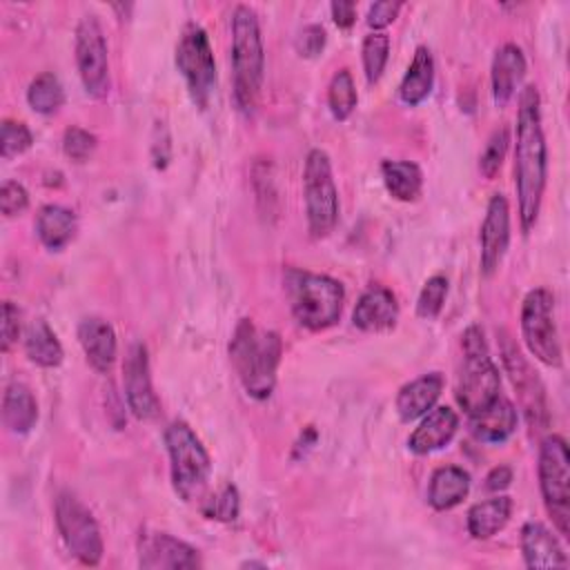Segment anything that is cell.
<instances>
[{
  "label": "cell",
  "instance_id": "1",
  "mask_svg": "<svg viewBox=\"0 0 570 570\" xmlns=\"http://www.w3.org/2000/svg\"><path fill=\"white\" fill-rule=\"evenodd\" d=\"M548 178V147L541 127V98L534 85L523 87L519 96L514 129V189L519 200L521 229L528 234L541 209Z\"/></svg>",
  "mask_w": 570,
  "mask_h": 570
},
{
  "label": "cell",
  "instance_id": "2",
  "mask_svg": "<svg viewBox=\"0 0 570 570\" xmlns=\"http://www.w3.org/2000/svg\"><path fill=\"white\" fill-rule=\"evenodd\" d=\"M283 354V341L274 330H258L252 318H240L229 341V361L245 392L265 401L276 385V372Z\"/></svg>",
  "mask_w": 570,
  "mask_h": 570
},
{
  "label": "cell",
  "instance_id": "3",
  "mask_svg": "<svg viewBox=\"0 0 570 570\" xmlns=\"http://www.w3.org/2000/svg\"><path fill=\"white\" fill-rule=\"evenodd\" d=\"M232 76L234 102L240 114L252 116L265 78V47L256 11L247 4L232 13Z\"/></svg>",
  "mask_w": 570,
  "mask_h": 570
},
{
  "label": "cell",
  "instance_id": "4",
  "mask_svg": "<svg viewBox=\"0 0 570 570\" xmlns=\"http://www.w3.org/2000/svg\"><path fill=\"white\" fill-rule=\"evenodd\" d=\"M285 283L292 314L298 325L312 332H321L341 318L345 289L336 278L305 269H289L285 274Z\"/></svg>",
  "mask_w": 570,
  "mask_h": 570
},
{
  "label": "cell",
  "instance_id": "5",
  "mask_svg": "<svg viewBox=\"0 0 570 570\" xmlns=\"http://www.w3.org/2000/svg\"><path fill=\"white\" fill-rule=\"evenodd\" d=\"M463 363L456 383V401L465 414H474L492 403L501 392V374L490 356L483 330L470 325L461 336Z\"/></svg>",
  "mask_w": 570,
  "mask_h": 570
},
{
  "label": "cell",
  "instance_id": "6",
  "mask_svg": "<svg viewBox=\"0 0 570 570\" xmlns=\"http://www.w3.org/2000/svg\"><path fill=\"white\" fill-rule=\"evenodd\" d=\"M165 445L176 494L187 503L198 501L212 474V461L205 445L185 421H171L167 425Z\"/></svg>",
  "mask_w": 570,
  "mask_h": 570
},
{
  "label": "cell",
  "instance_id": "7",
  "mask_svg": "<svg viewBox=\"0 0 570 570\" xmlns=\"http://www.w3.org/2000/svg\"><path fill=\"white\" fill-rule=\"evenodd\" d=\"M539 488L548 517L561 537H570V456L563 436L548 434L539 445Z\"/></svg>",
  "mask_w": 570,
  "mask_h": 570
},
{
  "label": "cell",
  "instance_id": "8",
  "mask_svg": "<svg viewBox=\"0 0 570 570\" xmlns=\"http://www.w3.org/2000/svg\"><path fill=\"white\" fill-rule=\"evenodd\" d=\"M303 194L309 234L314 238L327 236L338 220V189L334 185L330 156L323 149H312L305 158Z\"/></svg>",
  "mask_w": 570,
  "mask_h": 570
},
{
  "label": "cell",
  "instance_id": "9",
  "mask_svg": "<svg viewBox=\"0 0 570 570\" xmlns=\"http://www.w3.org/2000/svg\"><path fill=\"white\" fill-rule=\"evenodd\" d=\"M521 336L528 352L548 367H559L563 361L561 341L554 321V296L546 287H534L521 305Z\"/></svg>",
  "mask_w": 570,
  "mask_h": 570
},
{
  "label": "cell",
  "instance_id": "10",
  "mask_svg": "<svg viewBox=\"0 0 570 570\" xmlns=\"http://www.w3.org/2000/svg\"><path fill=\"white\" fill-rule=\"evenodd\" d=\"M56 525L67 550L82 566H98L105 552L102 534L91 510L73 494L60 492L56 499Z\"/></svg>",
  "mask_w": 570,
  "mask_h": 570
},
{
  "label": "cell",
  "instance_id": "11",
  "mask_svg": "<svg viewBox=\"0 0 570 570\" xmlns=\"http://www.w3.org/2000/svg\"><path fill=\"white\" fill-rule=\"evenodd\" d=\"M176 67L196 105L207 107L216 87V62L205 29L187 22L176 42Z\"/></svg>",
  "mask_w": 570,
  "mask_h": 570
},
{
  "label": "cell",
  "instance_id": "12",
  "mask_svg": "<svg viewBox=\"0 0 570 570\" xmlns=\"http://www.w3.org/2000/svg\"><path fill=\"white\" fill-rule=\"evenodd\" d=\"M76 65L85 91L91 98L109 94V58L107 40L96 16H82L76 27Z\"/></svg>",
  "mask_w": 570,
  "mask_h": 570
},
{
  "label": "cell",
  "instance_id": "13",
  "mask_svg": "<svg viewBox=\"0 0 570 570\" xmlns=\"http://www.w3.org/2000/svg\"><path fill=\"white\" fill-rule=\"evenodd\" d=\"M501 358L503 367L519 394L521 407L528 416V423L534 430H543L548 425V403H546V390L523 352L510 341L505 332H501Z\"/></svg>",
  "mask_w": 570,
  "mask_h": 570
},
{
  "label": "cell",
  "instance_id": "14",
  "mask_svg": "<svg viewBox=\"0 0 570 570\" xmlns=\"http://www.w3.org/2000/svg\"><path fill=\"white\" fill-rule=\"evenodd\" d=\"M122 385L131 414L140 421H149L158 414L160 403L151 385L149 356L142 343H131L122 361Z\"/></svg>",
  "mask_w": 570,
  "mask_h": 570
},
{
  "label": "cell",
  "instance_id": "15",
  "mask_svg": "<svg viewBox=\"0 0 570 570\" xmlns=\"http://www.w3.org/2000/svg\"><path fill=\"white\" fill-rule=\"evenodd\" d=\"M138 566L145 570L198 568L200 554L194 546L169 532H142L138 539Z\"/></svg>",
  "mask_w": 570,
  "mask_h": 570
},
{
  "label": "cell",
  "instance_id": "16",
  "mask_svg": "<svg viewBox=\"0 0 570 570\" xmlns=\"http://www.w3.org/2000/svg\"><path fill=\"white\" fill-rule=\"evenodd\" d=\"M481 243V272L485 276H492L510 243V207L503 194H494L485 207V216L479 232Z\"/></svg>",
  "mask_w": 570,
  "mask_h": 570
},
{
  "label": "cell",
  "instance_id": "17",
  "mask_svg": "<svg viewBox=\"0 0 570 570\" xmlns=\"http://www.w3.org/2000/svg\"><path fill=\"white\" fill-rule=\"evenodd\" d=\"M399 303L396 296L383 285H370L356 301L352 323L363 332H385L396 325Z\"/></svg>",
  "mask_w": 570,
  "mask_h": 570
},
{
  "label": "cell",
  "instance_id": "18",
  "mask_svg": "<svg viewBox=\"0 0 570 570\" xmlns=\"http://www.w3.org/2000/svg\"><path fill=\"white\" fill-rule=\"evenodd\" d=\"M78 343L85 352L87 363L96 372L105 374L111 370V365L116 361V352H118V341H116V332L109 321H105L100 316L82 318L78 325Z\"/></svg>",
  "mask_w": 570,
  "mask_h": 570
},
{
  "label": "cell",
  "instance_id": "19",
  "mask_svg": "<svg viewBox=\"0 0 570 570\" xmlns=\"http://www.w3.org/2000/svg\"><path fill=\"white\" fill-rule=\"evenodd\" d=\"M459 430V414L448 405H436L423 414V421L407 439V448L414 454H430L452 441Z\"/></svg>",
  "mask_w": 570,
  "mask_h": 570
},
{
  "label": "cell",
  "instance_id": "20",
  "mask_svg": "<svg viewBox=\"0 0 570 570\" xmlns=\"http://www.w3.org/2000/svg\"><path fill=\"white\" fill-rule=\"evenodd\" d=\"M521 554L528 568H568V557L557 537L539 521H528L521 528Z\"/></svg>",
  "mask_w": 570,
  "mask_h": 570
},
{
  "label": "cell",
  "instance_id": "21",
  "mask_svg": "<svg viewBox=\"0 0 570 570\" xmlns=\"http://www.w3.org/2000/svg\"><path fill=\"white\" fill-rule=\"evenodd\" d=\"M517 423H519L517 407L501 394L479 412L470 414V430L483 443L505 441L517 430Z\"/></svg>",
  "mask_w": 570,
  "mask_h": 570
},
{
  "label": "cell",
  "instance_id": "22",
  "mask_svg": "<svg viewBox=\"0 0 570 570\" xmlns=\"http://www.w3.org/2000/svg\"><path fill=\"white\" fill-rule=\"evenodd\" d=\"M523 76H525V56L521 47L514 42L501 45L492 58V69H490L492 98L499 107H503L514 96Z\"/></svg>",
  "mask_w": 570,
  "mask_h": 570
},
{
  "label": "cell",
  "instance_id": "23",
  "mask_svg": "<svg viewBox=\"0 0 570 570\" xmlns=\"http://www.w3.org/2000/svg\"><path fill=\"white\" fill-rule=\"evenodd\" d=\"M443 390V376L441 372H428L421 374L419 379L405 383L399 394H396V412L401 416V421L410 423L419 416H423L425 412H430Z\"/></svg>",
  "mask_w": 570,
  "mask_h": 570
},
{
  "label": "cell",
  "instance_id": "24",
  "mask_svg": "<svg viewBox=\"0 0 570 570\" xmlns=\"http://www.w3.org/2000/svg\"><path fill=\"white\" fill-rule=\"evenodd\" d=\"M432 87H434V58L425 45H419L399 85V98L403 105L414 107L430 96Z\"/></svg>",
  "mask_w": 570,
  "mask_h": 570
},
{
  "label": "cell",
  "instance_id": "25",
  "mask_svg": "<svg viewBox=\"0 0 570 570\" xmlns=\"http://www.w3.org/2000/svg\"><path fill=\"white\" fill-rule=\"evenodd\" d=\"M38 421V403L24 383L11 381L2 396V423L13 434H27Z\"/></svg>",
  "mask_w": 570,
  "mask_h": 570
},
{
  "label": "cell",
  "instance_id": "26",
  "mask_svg": "<svg viewBox=\"0 0 570 570\" xmlns=\"http://www.w3.org/2000/svg\"><path fill=\"white\" fill-rule=\"evenodd\" d=\"M470 492V474L459 465H443L436 468L430 488H428V501L434 510H452L456 508Z\"/></svg>",
  "mask_w": 570,
  "mask_h": 570
},
{
  "label": "cell",
  "instance_id": "27",
  "mask_svg": "<svg viewBox=\"0 0 570 570\" xmlns=\"http://www.w3.org/2000/svg\"><path fill=\"white\" fill-rule=\"evenodd\" d=\"M512 514V499L497 494L492 499L479 501L468 510V532L472 539H490L505 528Z\"/></svg>",
  "mask_w": 570,
  "mask_h": 570
},
{
  "label": "cell",
  "instance_id": "28",
  "mask_svg": "<svg viewBox=\"0 0 570 570\" xmlns=\"http://www.w3.org/2000/svg\"><path fill=\"white\" fill-rule=\"evenodd\" d=\"M78 220L76 214L62 205H45L36 218V232L45 247L62 249L76 236Z\"/></svg>",
  "mask_w": 570,
  "mask_h": 570
},
{
  "label": "cell",
  "instance_id": "29",
  "mask_svg": "<svg viewBox=\"0 0 570 570\" xmlns=\"http://www.w3.org/2000/svg\"><path fill=\"white\" fill-rule=\"evenodd\" d=\"M381 176L387 194L401 203H412L421 196L423 174L412 160H383Z\"/></svg>",
  "mask_w": 570,
  "mask_h": 570
},
{
  "label": "cell",
  "instance_id": "30",
  "mask_svg": "<svg viewBox=\"0 0 570 570\" xmlns=\"http://www.w3.org/2000/svg\"><path fill=\"white\" fill-rule=\"evenodd\" d=\"M24 354L40 367H58L62 363L65 350L47 321L36 318L24 330Z\"/></svg>",
  "mask_w": 570,
  "mask_h": 570
},
{
  "label": "cell",
  "instance_id": "31",
  "mask_svg": "<svg viewBox=\"0 0 570 570\" xmlns=\"http://www.w3.org/2000/svg\"><path fill=\"white\" fill-rule=\"evenodd\" d=\"M27 102L33 111L42 114V116H51L56 114L62 102H65V89L58 80V76H53L51 71H42L38 73L27 89Z\"/></svg>",
  "mask_w": 570,
  "mask_h": 570
},
{
  "label": "cell",
  "instance_id": "32",
  "mask_svg": "<svg viewBox=\"0 0 570 570\" xmlns=\"http://www.w3.org/2000/svg\"><path fill=\"white\" fill-rule=\"evenodd\" d=\"M358 102L354 78L347 69H341L332 76L327 87V105L336 120H347Z\"/></svg>",
  "mask_w": 570,
  "mask_h": 570
},
{
  "label": "cell",
  "instance_id": "33",
  "mask_svg": "<svg viewBox=\"0 0 570 570\" xmlns=\"http://www.w3.org/2000/svg\"><path fill=\"white\" fill-rule=\"evenodd\" d=\"M361 58H363V71H365V80L370 85L379 82V78L383 76V69L387 65L390 58V38L383 31H372L363 38L361 45Z\"/></svg>",
  "mask_w": 570,
  "mask_h": 570
},
{
  "label": "cell",
  "instance_id": "34",
  "mask_svg": "<svg viewBox=\"0 0 570 570\" xmlns=\"http://www.w3.org/2000/svg\"><path fill=\"white\" fill-rule=\"evenodd\" d=\"M445 296H448V278L443 274H434L430 276L421 292H419V298H416V314L425 321H432L441 314L443 309V303H445Z\"/></svg>",
  "mask_w": 570,
  "mask_h": 570
},
{
  "label": "cell",
  "instance_id": "35",
  "mask_svg": "<svg viewBox=\"0 0 570 570\" xmlns=\"http://www.w3.org/2000/svg\"><path fill=\"white\" fill-rule=\"evenodd\" d=\"M508 145H510V131L505 127H499L490 134L481 156H479V169L481 174L492 180L497 176V171L501 169L503 165V158H505V151H508Z\"/></svg>",
  "mask_w": 570,
  "mask_h": 570
},
{
  "label": "cell",
  "instance_id": "36",
  "mask_svg": "<svg viewBox=\"0 0 570 570\" xmlns=\"http://www.w3.org/2000/svg\"><path fill=\"white\" fill-rule=\"evenodd\" d=\"M203 512L207 519H216V521H234L240 512V497H238V490L236 485L232 483H225L205 505H203Z\"/></svg>",
  "mask_w": 570,
  "mask_h": 570
},
{
  "label": "cell",
  "instance_id": "37",
  "mask_svg": "<svg viewBox=\"0 0 570 570\" xmlns=\"http://www.w3.org/2000/svg\"><path fill=\"white\" fill-rule=\"evenodd\" d=\"M33 142V136L29 131V127L20 120H11L4 118L2 120V136H0V154L4 160L16 158L20 154H24Z\"/></svg>",
  "mask_w": 570,
  "mask_h": 570
},
{
  "label": "cell",
  "instance_id": "38",
  "mask_svg": "<svg viewBox=\"0 0 570 570\" xmlns=\"http://www.w3.org/2000/svg\"><path fill=\"white\" fill-rule=\"evenodd\" d=\"M96 149V136L82 127H67L62 134V151L76 163H85Z\"/></svg>",
  "mask_w": 570,
  "mask_h": 570
},
{
  "label": "cell",
  "instance_id": "39",
  "mask_svg": "<svg viewBox=\"0 0 570 570\" xmlns=\"http://www.w3.org/2000/svg\"><path fill=\"white\" fill-rule=\"evenodd\" d=\"M27 205H29L27 189L16 180H4L2 189H0V209H2V214L7 218L18 216L27 209Z\"/></svg>",
  "mask_w": 570,
  "mask_h": 570
},
{
  "label": "cell",
  "instance_id": "40",
  "mask_svg": "<svg viewBox=\"0 0 570 570\" xmlns=\"http://www.w3.org/2000/svg\"><path fill=\"white\" fill-rule=\"evenodd\" d=\"M327 33L321 24H305L296 36V51L303 58H314L325 49Z\"/></svg>",
  "mask_w": 570,
  "mask_h": 570
},
{
  "label": "cell",
  "instance_id": "41",
  "mask_svg": "<svg viewBox=\"0 0 570 570\" xmlns=\"http://www.w3.org/2000/svg\"><path fill=\"white\" fill-rule=\"evenodd\" d=\"M401 2L399 0H379L374 4H370L367 9V24L372 29H385L387 24H392L401 11Z\"/></svg>",
  "mask_w": 570,
  "mask_h": 570
},
{
  "label": "cell",
  "instance_id": "42",
  "mask_svg": "<svg viewBox=\"0 0 570 570\" xmlns=\"http://www.w3.org/2000/svg\"><path fill=\"white\" fill-rule=\"evenodd\" d=\"M20 336V312L11 301L2 303V352H9Z\"/></svg>",
  "mask_w": 570,
  "mask_h": 570
},
{
  "label": "cell",
  "instance_id": "43",
  "mask_svg": "<svg viewBox=\"0 0 570 570\" xmlns=\"http://www.w3.org/2000/svg\"><path fill=\"white\" fill-rule=\"evenodd\" d=\"M332 11V20L341 27V29H350L356 20V4L350 0H336L330 4Z\"/></svg>",
  "mask_w": 570,
  "mask_h": 570
},
{
  "label": "cell",
  "instance_id": "44",
  "mask_svg": "<svg viewBox=\"0 0 570 570\" xmlns=\"http://www.w3.org/2000/svg\"><path fill=\"white\" fill-rule=\"evenodd\" d=\"M510 481H512V468L510 465H497V468H492L488 472L485 488L490 492H501V490H505L510 485Z\"/></svg>",
  "mask_w": 570,
  "mask_h": 570
}]
</instances>
